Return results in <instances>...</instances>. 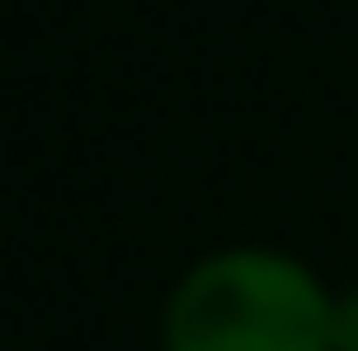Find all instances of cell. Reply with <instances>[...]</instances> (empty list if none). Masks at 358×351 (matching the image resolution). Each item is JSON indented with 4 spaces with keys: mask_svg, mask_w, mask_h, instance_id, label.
Here are the masks:
<instances>
[{
    "mask_svg": "<svg viewBox=\"0 0 358 351\" xmlns=\"http://www.w3.org/2000/svg\"><path fill=\"white\" fill-rule=\"evenodd\" d=\"M338 296L282 248H221L179 275L159 351H331Z\"/></svg>",
    "mask_w": 358,
    "mask_h": 351,
    "instance_id": "cell-1",
    "label": "cell"
},
{
    "mask_svg": "<svg viewBox=\"0 0 358 351\" xmlns=\"http://www.w3.org/2000/svg\"><path fill=\"white\" fill-rule=\"evenodd\" d=\"M331 351H358V289H345L331 310Z\"/></svg>",
    "mask_w": 358,
    "mask_h": 351,
    "instance_id": "cell-2",
    "label": "cell"
}]
</instances>
